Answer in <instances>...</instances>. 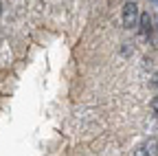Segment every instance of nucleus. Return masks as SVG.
<instances>
[{
    "instance_id": "nucleus-1",
    "label": "nucleus",
    "mask_w": 158,
    "mask_h": 156,
    "mask_svg": "<svg viewBox=\"0 0 158 156\" xmlns=\"http://www.w3.org/2000/svg\"><path fill=\"white\" fill-rule=\"evenodd\" d=\"M138 18H141V9H138V5L134 2V0H127V2L123 5V11H121V22L125 29H134L138 27Z\"/></svg>"
},
{
    "instance_id": "nucleus-2",
    "label": "nucleus",
    "mask_w": 158,
    "mask_h": 156,
    "mask_svg": "<svg viewBox=\"0 0 158 156\" xmlns=\"http://www.w3.org/2000/svg\"><path fill=\"white\" fill-rule=\"evenodd\" d=\"M156 154H158V141H156V139L145 141L141 147L134 152V156H156Z\"/></svg>"
},
{
    "instance_id": "nucleus-3",
    "label": "nucleus",
    "mask_w": 158,
    "mask_h": 156,
    "mask_svg": "<svg viewBox=\"0 0 158 156\" xmlns=\"http://www.w3.org/2000/svg\"><path fill=\"white\" fill-rule=\"evenodd\" d=\"M138 33H141V37L152 35V18H149V13H141V18H138Z\"/></svg>"
},
{
    "instance_id": "nucleus-4",
    "label": "nucleus",
    "mask_w": 158,
    "mask_h": 156,
    "mask_svg": "<svg viewBox=\"0 0 158 156\" xmlns=\"http://www.w3.org/2000/svg\"><path fill=\"white\" fill-rule=\"evenodd\" d=\"M149 86H152V88H154V90L158 92V70H156V73L152 75V79H149Z\"/></svg>"
},
{
    "instance_id": "nucleus-5",
    "label": "nucleus",
    "mask_w": 158,
    "mask_h": 156,
    "mask_svg": "<svg viewBox=\"0 0 158 156\" xmlns=\"http://www.w3.org/2000/svg\"><path fill=\"white\" fill-rule=\"evenodd\" d=\"M152 110H154V112L158 114V95H156L154 99H152Z\"/></svg>"
},
{
    "instance_id": "nucleus-6",
    "label": "nucleus",
    "mask_w": 158,
    "mask_h": 156,
    "mask_svg": "<svg viewBox=\"0 0 158 156\" xmlns=\"http://www.w3.org/2000/svg\"><path fill=\"white\" fill-rule=\"evenodd\" d=\"M0 15H2V5H0Z\"/></svg>"
}]
</instances>
